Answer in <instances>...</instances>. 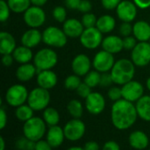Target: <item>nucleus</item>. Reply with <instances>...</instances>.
Instances as JSON below:
<instances>
[{
	"label": "nucleus",
	"instance_id": "nucleus-12",
	"mask_svg": "<svg viewBox=\"0 0 150 150\" xmlns=\"http://www.w3.org/2000/svg\"><path fill=\"white\" fill-rule=\"evenodd\" d=\"M114 64L115 60L113 54L107 52L104 50L98 51L92 60V65L94 69L99 72L100 73L111 72Z\"/></svg>",
	"mask_w": 150,
	"mask_h": 150
},
{
	"label": "nucleus",
	"instance_id": "nucleus-11",
	"mask_svg": "<svg viewBox=\"0 0 150 150\" xmlns=\"http://www.w3.org/2000/svg\"><path fill=\"white\" fill-rule=\"evenodd\" d=\"M24 21L31 28H38L46 21V13L41 7L30 6L24 12Z\"/></svg>",
	"mask_w": 150,
	"mask_h": 150
},
{
	"label": "nucleus",
	"instance_id": "nucleus-57",
	"mask_svg": "<svg viewBox=\"0 0 150 150\" xmlns=\"http://www.w3.org/2000/svg\"><path fill=\"white\" fill-rule=\"evenodd\" d=\"M149 42H150V40H149Z\"/></svg>",
	"mask_w": 150,
	"mask_h": 150
},
{
	"label": "nucleus",
	"instance_id": "nucleus-39",
	"mask_svg": "<svg viewBox=\"0 0 150 150\" xmlns=\"http://www.w3.org/2000/svg\"><path fill=\"white\" fill-rule=\"evenodd\" d=\"M108 97L110 100H112L113 103L117 102L120 99H122V92H121V88L119 87H112L108 90Z\"/></svg>",
	"mask_w": 150,
	"mask_h": 150
},
{
	"label": "nucleus",
	"instance_id": "nucleus-27",
	"mask_svg": "<svg viewBox=\"0 0 150 150\" xmlns=\"http://www.w3.org/2000/svg\"><path fill=\"white\" fill-rule=\"evenodd\" d=\"M12 55H13L15 61L20 65L29 63L33 57V51H32L31 48H28L25 45L16 47Z\"/></svg>",
	"mask_w": 150,
	"mask_h": 150
},
{
	"label": "nucleus",
	"instance_id": "nucleus-47",
	"mask_svg": "<svg viewBox=\"0 0 150 150\" xmlns=\"http://www.w3.org/2000/svg\"><path fill=\"white\" fill-rule=\"evenodd\" d=\"M102 150H120V147L116 141H108L103 145Z\"/></svg>",
	"mask_w": 150,
	"mask_h": 150
},
{
	"label": "nucleus",
	"instance_id": "nucleus-4",
	"mask_svg": "<svg viewBox=\"0 0 150 150\" xmlns=\"http://www.w3.org/2000/svg\"><path fill=\"white\" fill-rule=\"evenodd\" d=\"M58 62V56L49 48L40 50L33 57V64L37 68V74L44 70H51Z\"/></svg>",
	"mask_w": 150,
	"mask_h": 150
},
{
	"label": "nucleus",
	"instance_id": "nucleus-29",
	"mask_svg": "<svg viewBox=\"0 0 150 150\" xmlns=\"http://www.w3.org/2000/svg\"><path fill=\"white\" fill-rule=\"evenodd\" d=\"M42 118L48 127L57 126L60 122V114L56 109L53 107H47L43 111Z\"/></svg>",
	"mask_w": 150,
	"mask_h": 150
},
{
	"label": "nucleus",
	"instance_id": "nucleus-6",
	"mask_svg": "<svg viewBox=\"0 0 150 150\" xmlns=\"http://www.w3.org/2000/svg\"><path fill=\"white\" fill-rule=\"evenodd\" d=\"M42 41L47 46L62 48L67 44L68 36L62 29L54 26H50L43 31Z\"/></svg>",
	"mask_w": 150,
	"mask_h": 150
},
{
	"label": "nucleus",
	"instance_id": "nucleus-13",
	"mask_svg": "<svg viewBox=\"0 0 150 150\" xmlns=\"http://www.w3.org/2000/svg\"><path fill=\"white\" fill-rule=\"evenodd\" d=\"M122 98L131 103H136L144 95V88L137 80H130L121 86Z\"/></svg>",
	"mask_w": 150,
	"mask_h": 150
},
{
	"label": "nucleus",
	"instance_id": "nucleus-56",
	"mask_svg": "<svg viewBox=\"0 0 150 150\" xmlns=\"http://www.w3.org/2000/svg\"><path fill=\"white\" fill-rule=\"evenodd\" d=\"M146 86H147V88L150 91V77L147 80V81H146Z\"/></svg>",
	"mask_w": 150,
	"mask_h": 150
},
{
	"label": "nucleus",
	"instance_id": "nucleus-40",
	"mask_svg": "<svg viewBox=\"0 0 150 150\" xmlns=\"http://www.w3.org/2000/svg\"><path fill=\"white\" fill-rule=\"evenodd\" d=\"M76 91L77 95H78L80 97H82V98H83V99H86V98L91 95V88L90 86H88V85L83 81V82H82V83L80 84V86L77 88V89H76Z\"/></svg>",
	"mask_w": 150,
	"mask_h": 150
},
{
	"label": "nucleus",
	"instance_id": "nucleus-1",
	"mask_svg": "<svg viewBox=\"0 0 150 150\" xmlns=\"http://www.w3.org/2000/svg\"><path fill=\"white\" fill-rule=\"evenodd\" d=\"M138 118V113L134 103L120 99L114 102L111 110V119L113 126L124 131L131 128Z\"/></svg>",
	"mask_w": 150,
	"mask_h": 150
},
{
	"label": "nucleus",
	"instance_id": "nucleus-2",
	"mask_svg": "<svg viewBox=\"0 0 150 150\" xmlns=\"http://www.w3.org/2000/svg\"><path fill=\"white\" fill-rule=\"evenodd\" d=\"M110 72L113 83L123 86L134 79L135 74V65L132 60L121 58L115 62Z\"/></svg>",
	"mask_w": 150,
	"mask_h": 150
},
{
	"label": "nucleus",
	"instance_id": "nucleus-9",
	"mask_svg": "<svg viewBox=\"0 0 150 150\" xmlns=\"http://www.w3.org/2000/svg\"><path fill=\"white\" fill-rule=\"evenodd\" d=\"M131 60L135 66L144 67L150 63V42H139L132 50Z\"/></svg>",
	"mask_w": 150,
	"mask_h": 150
},
{
	"label": "nucleus",
	"instance_id": "nucleus-49",
	"mask_svg": "<svg viewBox=\"0 0 150 150\" xmlns=\"http://www.w3.org/2000/svg\"><path fill=\"white\" fill-rule=\"evenodd\" d=\"M7 114L4 111V108H1L0 109V129L3 130L4 129V127L6 126L7 125Z\"/></svg>",
	"mask_w": 150,
	"mask_h": 150
},
{
	"label": "nucleus",
	"instance_id": "nucleus-33",
	"mask_svg": "<svg viewBox=\"0 0 150 150\" xmlns=\"http://www.w3.org/2000/svg\"><path fill=\"white\" fill-rule=\"evenodd\" d=\"M100 78H101V73L96 70L94 71H90L85 76H84V82L90 86L91 88H96L97 86L99 85L100 83Z\"/></svg>",
	"mask_w": 150,
	"mask_h": 150
},
{
	"label": "nucleus",
	"instance_id": "nucleus-51",
	"mask_svg": "<svg viewBox=\"0 0 150 150\" xmlns=\"http://www.w3.org/2000/svg\"><path fill=\"white\" fill-rule=\"evenodd\" d=\"M83 149H84V150H99L100 147H99V144L97 141H89L84 144Z\"/></svg>",
	"mask_w": 150,
	"mask_h": 150
},
{
	"label": "nucleus",
	"instance_id": "nucleus-21",
	"mask_svg": "<svg viewBox=\"0 0 150 150\" xmlns=\"http://www.w3.org/2000/svg\"><path fill=\"white\" fill-rule=\"evenodd\" d=\"M102 48L104 50L110 52L112 54H116L120 52L123 49V38L118 35H108L103 39Z\"/></svg>",
	"mask_w": 150,
	"mask_h": 150
},
{
	"label": "nucleus",
	"instance_id": "nucleus-45",
	"mask_svg": "<svg viewBox=\"0 0 150 150\" xmlns=\"http://www.w3.org/2000/svg\"><path fill=\"white\" fill-rule=\"evenodd\" d=\"M91 8H92V4L89 0H82L79 4L78 11L83 13H87L91 11Z\"/></svg>",
	"mask_w": 150,
	"mask_h": 150
},
{
	"label": "nucleus",
	"instance_id": "nucleus-15",
	"mask_svg": "<svg viewBox=\"0 0 150 150\" xmlns=\"http://www.w3.org/2000/svg\"><path fill=\"white\" fill-rule=\"evenodd\" d=\"M85 108L90 114L99 115L105 108V99L100 93L91 92L85 99Z\"/></svg>",
	"mask_w": 150,
	"mask_h": 150
},
{
	"label": "nucleus",
	"instance_id": "nucleus-7",
	"mask_svg": "<svg viewBox=\"0 0 150 150\" xmlns=\"http://www.w3.org/2000/svg\"><path fill=\"white\" fill-rule=\"evenodd\" d=\"M28 90L21 84H15L11 86L5 93V102L11 107H18L25 104L28 99Z\"/></svg>",
	"mask_w": 150,
	"mask_h": 150
},
{
	"label": "nucleus",
	"instance_id": "nucleus-46",
	"mask_svg": "<svg viewBox=\"0 0 150 150\" xmlns=\"http://www.w3.org/2000/svg\"><path fill=\"white\" fill-rule=\"evenodd\" d=\"M35 150H53L52 146L47 141V140H40L35 143Z\"/></svg>",
	"mask_w": 150,
	"mask_h": 150
},
{
	"label": "nucleus",
	"instance_id": "nucleus-55",
	"mask_svg": "<svg viewBox=\"0 0 150 150\" xmlns=\"http://www.w3.org/2000/svg\"><path fill=\"white\" fill-rule=\"evenodd\" d=\"M66 150H84L83 148H82V147H77V146H74V147H70V148H69L68 149Z\"/></svg>",
	"mask_w": 150,
	"mask_h": 150
},
{
	"label": "nucleus",
	"instance_id": "nucleus-25",
	"mask_svg": "<svg viewBox=\"0 0 150 150\" xmlns=\"http://www.w3.org/2000/svg\"><path fill=\"white\" fill-rule=\"evenodd\" d=\"M37 73V68L34 64H22L16 71V77L21 82H26L31 80Z\"/></svg>",
	"mask_w": 150,
	"mask_h": 150
},
{
	"label": "nucleus",
	"instance_id": "nucleus-20",
	"mask_svg": "<svg viewBox=\"0 0 150 150\" xmlns=\"http://www.w3.org/2000/svg\"><path fill=\"white\" fill-rule=\"evenodd\" d=\"M128 142L131 148L136 150L146 149L149 144V136L141 130L134 131L130 133L128 137Z\"/></svg>",
	"mask_w": 150,
	"mask_h": 150
},
{
	"label": "nucleus",
	"instance_id": "nucleus-30",
	"mask_svg": "<svg viewBox=\"0 0 150 150\" xmlns=\"http://www.w3.org/2000/svg\"><path fill=\"white\" fill-rule=\"evenodd\" d=\"M33 112L34 111L28 104H22L16 108L15 116L18 120L25 123L33 117Z\"/></svg>",
	"mask_w": 150,
	"mask_h": 150
},
{
	"label": "nucleus",
	"instance_id": "nucleus-5",
	"mask_svg": "<svg viewBox=\"0 0 150 150\" xmlns=\"http://www.w3.org/2000/svg\"><path fill=\"white\" fill-rule=\"evenodd\" d=\"M50 99L51 96L49 91L43 88L38 87L29 92L27 104L34 111H40L48 107Z\"/></svg>",
	"mask_w": 150,
	"mask_h": 150
},
{
	"label": "nucleus",
	"instance_id": "nucleus-14",
	"mask_svg": "<svg viewBox=\"0 0 150 150\" xmlns=\"http://www.w3.org/2000/svg\"><path fill=\"white\" fill-rule=\"evenodd\" d=\"M118 18L123 22H132L137 15L136 4L129 0H123L116 8Z\"/></svg>",
	"mask_w": 150,
	"mask_h": 150
},
{
	"label": "nucleus",
	"instance_id": "nucleus-10",
	"mask_svg": "<svg viewBox=\"0 0 150 150\" xmlns=\"http://www.w3.org/2000/svg\"><path fill=\"white\" fill-rule=\"evenodd\" d=\"M79 39L81 44L84 48L88 50H94L102 44L103 33L100 32L96 27L84 28Z\"/></svg>",
	"mask_w": 150,
	"mask_h": 150
},
{
	"label": "nucleus",
	"instance_id": "nucleus-58",
	"mask_svg": "<svg viewBox=\"0 0 150 150\" xmlns=\"http://www.w3.org/2000/svg\"><path fill=\"white\" fill-rule=\"evenodd\" d=\"M149 150H150V149H149Z\"/></svg>",
	"mask_w": 150,
	"mask_h": 150
},
{
	"label": "nucleus",
	"instance_id": "nucleus-54",
	"mask_svg": "<svg viewBox=\"0 0 150 150\" xmlns=\"http://www.w3.org/2000/svg\"><path fill=\"white\" fill-rule=\"evenodd\" d=\"M0 150H5V141L3 136L0 137Z\"/></svg>",
	"mask_w": 150,
	"mask_h": 150
},
{
	"label": "nucleus",
	"instance_id": "nucleus-32",
	"mask_svg": "<svg viewBox=\"0 0 150 150\" xmlns=\"http://www.w3.org/2000/svg\"><path fill=\"white\" fill-rule=\"evenodd\" d=\"M11 11L15 13L25 12L31 6V0H7Z\"/></svg>",
	"mask_w": 150,
	"mask_h": 150
},
{
	"label": "nucleus",
	"instance_id": "nucleus-19",
	"mask_svg": "<svg viewBox=\"0 0 150 150\" xmlns=\"http://www.w3.org/2000/svg\"><path fill=\"white\" fill-rule=\"evenodd\" d=\"M57 75L52 70H44L37 74V84L45 89H52L57 84Z\"/></svg>",
	"mask_w": 150,
	"mask_h": 150
},
{
	"label": "nucleus",
	"instance_id": "nucleus-3",
	"mask_svg": "<svg viewBox=\"0 0 150 150\" xmlns=\"http://www.w3.org/2000/svg\"><path fill=\"white\" fill-rule=\"evenodd\" d=\"M47 131V124L40 117H33L23 125L24 136L35 142L41 140L46 135Z\"/></svg>",
	"mask_w": 150,
	"mask_h": 150
},
{
	"label": "nucleus",
	"instance_id": "nucleus-22",
	"mask_svg": "<svg viewBox=\"0 0 150 150\" xmlns=\"http://www.w3.org/2000/svg\"><path fill=\"white\" fill-rule=\"evenodd\" d=\"M42 41V34L37 28H30L21 36V43L28 48H34Z\"/></svg>",
	"mask_w": 150,
	"mask_h": 150
},
{
	"label": "nucleus",
	"instance_id": "nucleus-38",
	"mask_svg": "<svg viewBox=\"0 0 150 150\" xmlns=\"http://www.w3.org/2000/svg\"><path fill=\"white\" fill-rule=\"evenodd\" d=\"M11 9L8 5L7 1L0 0V21L5 22L10 17Z\"/></svg>",
	"mask_w": 150,
	"mask_h": 150
},
{
	"label": "nucleus",
	"instance_id": "nucleus-52",
	"mask_svg": "<svg viewBox=\"0 0 150 150\" xmlns=\"http://www.w3.org/2000/svg\"><path fill=\"white\" fill-rule=\"evenodd\" d=\"M134 3L140 9H147L150 7V0H134Z\"/></svg>",
	"mask_w": 150,
	"mask_h": 150
},
{
	"label": "nucleus",
	"instance_id": "nucleus-43",
	"mask_svg": "<svg viewBox=\"0 0 150 150\" xmlns=\"http://www.w3.org/2000/svg\"><path fill=\"white\" fill-rule=\"evenodd\" d=\"M113 83L111 72H103L101 73V78H100V83L99 85L103 88H107L110 87Z\"/></svg>",
	"mask_w": 150,
	"mask_h": 150
},
{
	"label": "nucleus",
	"instance_id": "nucleus-26",
	"mask_svg": "<svg viewBox=\"0 0 150 150\" xmlns=\"http://www.w3.org/2000/svg\"><path fill=\"white\" fill-rule=\"evenodd\" d=\"M135 107L138 117L144 121L150 122V95H143L136 102Z\"/></svg>",
	"mask_w": 150,
	"mask_h": 150
},
{
	"label": "nucleus",
	"instance_id": "nucleus-34",
	"mask_svg": "<svg viewBox=\"0 0 150 150\" xmlns=\"http://www.w3.org/2000/svg\"><path fill=\"white\" fill-rule=\"evenodd\" d=\"M35 141L23 136L17 140L15 146L18 150H35Z\"/></svg>",
	"mask_w": 150,
	"mask_h": 150
},
{
	"label": "nucleus",
	"instance_id": "nucleus-41",
	"mask_svg": "<svg viewBox=\"0 0 150 150\" xmlns=\"http://www.w3.org/2000/svg\"><path fill=\"white\" fill-rule=\"evenodd\" d=\"M137 39L134 36H127L123 38V46L124 50H132L137 44Z\"/></svg>",
	"mask_w": 150,
	"mask_h": 150
},
{
	"label": "nucleus",
	"instance_id": "nucleus-17",
	"mask_svg": "<svg viewBox=\"0 0 150 150\" xmlns=\"http://www.w3.org/2000/svg\"><path fill=\"white\" fill-rule=\"evenodd\" d=\"M65 139L66 138H65L64 131L58 125L49 126V128L47 131L46 140L52 146L53 149H56L62 146Z\"/></svg>",
	"mask_w": 150,
	"mask_h": 150
},
{
	"label": "nucleus",
	"instance_id": "nucleus-23",
	"mask_svg": "<svg viewBox=\"0 0 150 150\" xmlns=\"http://www.w3.org/2000/svg\"><path fill=\"white\" fill-rule=\"evenodd\" d=\"M134 36L139 42H149L150 24L145 20H139L133 26Z\"/></svg>",
	"mask_w": 150,
	"mask_h": 150
},
{
	"label": "nucleus",
	"instance_id": "nucleus-31",
	"mask_svg": "<svg viewBox=\"0 0 150 150\" xmlns=\"http://www.w3.org/2000/svg\"><path fill=\"white\" fill-rule=\"evenodd\" d=\"M67 111L73 118H80L83 114V103L76 99H73L69 102L67 105Z\"/></svg>",
	"mask_w": 150,
	"mask_h": 150
},
{
	"label": "nucleus",
	"instance_id": "nucleus-35",
	"mask_svg": "<svg viewBox=\"0 0 150 150\" xmlns=\"http://www.w3.org/2000/svg\"><path fill=\"white\" fill-rule=\"evenodd\" d=\"M81 83L82 81H81L80 76L75 73L72 75H69L64 80V86L69 90H76Z\"/></svg>",
	"mask_w": 150,
	"mask_h": 150
},
{
	"label": "nucleus",
	"instance_id": "nucleus-37",
	"mask_svg": "<svg viewBox=\"0 0 150 150\" xmlns=\"http://www.w3.org/2000/svg\"><path fill=\"white\" fill-rule=\"evenodd\" d=\"M52 14H53V18L60 23H63L66 20L67 11L63 6H61V5L55 6L53 10Z\"/></svg>",
	"mask_w": 150,
	"mask_h": 150
},
{
	"label": "nucleus",
	"instance_id": "nucleus-48",
	"mask_svg": "<svg viewBox=\"0 0 150 150\" xmlns=\"http://www.w3.org/2000/svg\"><path fill=\"white\" fill-rule=\"evenodd\" d=\"M2 63L4 66L9 67L13 64V61L15 60L13 57L12 54H5V55H2Z\"/></svg>",
	"mask_w": 150,
	"mask_h": 150
},
{
	"label": "nucleus",
	"instance_id": "nucleus-18",
	"mask_svg": "<svg viewBox=\"0 0 150 150\" xmlns=\"http://www.w3.org/2000/svg\"><path fill=\"white\" fill-rule=\"evenodd\" d=\"M62 30L69 38H79L84 30L82 21L76 19H69L63 22Z\"/></svg>",
	"mask_w": 150,
	"mask_h": 150
},
{
	"label": "nucleus",
	"instance_id": "nucleus-28",
	"mask_svg": "<svg viewBox=\"0 0 150 150\" xmlns=\"http://www.w3.org/2000/svg\"><path fill=\"white\" fill-rule=\"evenodd\" d=\"M116 26L115 19L111 15H102L100 16L96 24V27L103 34L111 33Z\"/></svg>",
	"mask_w": 150,
	"mask_h": 150
},
{
	"label": "nucleus",
	"instance_id": "nucleus-50",
	"mask_svg": "<svg viewBox=\"0 0 150 150\" xmlns=\"http://www.w3.org/2000/svg\"><path fill=\"white\" fill-rule=\"evenodd\" d=\"M82 0H65V5L70 10H78Z\"/></svg>",
	"mask_w": 150,
	"mask_h": 150
},
{
	"label": "nucleus",
	"instance_id": "nucleus-53",
	"mask_svg": "<svg viewBox=\"0 0 150 150\" xmlns=\"http://www.w3.org/2000/svg\"><path fill=\"white\" fill-rule=\"evenodd\" d=\"M47 0H31V4L34 6H39V7H42L43 5H45L47 4Z\"/></svg>",
	"mask_w": 150,
	"mask_h": 150
},
{
	"label": "nucleus",
	"instance_id": "nucleus-16",
	"mask_svg": "<svg viewBox=\"0 0 150 150\" xmlns=\"http://www.w3.org/2000/svg\"><path fill=\"white\" fill-rule=\"evenodd\" d=\"M91 65L92 63L87 55L78 54L72 60L71 68L75 74L82 77L85 76L91 71Z\"/></svg>",
	"mask_w": 150,
	"mask_h": 150
},
{
	"label": "nucleus",
	"instance_id": "nucleus-44",
	"mask_svg": "<svg viewBox=\"0 0 150 150\" xmlns=\"http://www.w3.org/2000/svg\"><path fill=\"white\" fill-rule=\"evenodd\" d=\"M122 0H101L102 6L106 10L116 9Z\"/></svg>",
	"mask_w": 150,
	"mask_h": 150
},
{
	"label": "nucleus",
	"instance_id": "nucleus-36",
	"mask_svg": "<svg viewBox=\"0 0 150 150\" xmlns=\"http://www.w3.org/2000/svg\"><path fill=\"white\" fill-rule=\"evenodd\" d=\"M97 17L94 13H91V12H87V13H84L82 17V23L84 27V28H89V27H96V24H97Z\"/></svg>",
	"mask_w": 150,
	"mask_h": 150
},
{
	"label": "nucleus",
	"instance_id": "nucleus-24",
	"mask_svg": "<svg viewBox=\"0 0 150 150\" xmlns=\"http://www.w3.org/2000/svg\"><path fill=\"white\" fill-rule=\"evenodd\" d=\"M16 49V41L13 35L8 32L0 33V53L2 55L12 54Z\"/></svg>",
	"mask_w": 150,
	"mask_h": 150
},
{
	"label": "nucleus",
	"instance_id": "nucleus-8",
	"mask_svg": "<svg viewBox=\"0 0 150 150\" xmlns=\"http://www.w3.org/2000/svg\"><path fill=\"white\" fill-rule=\"evenodd\" d=\"M63 131L66 140L75 142L84 136L86 126L80 118H72L65 124Z\"/></svg>",
	"mask_w": 150,
	"mask_h": 150
},
{
	"label": "nucleus",
	"instance_id": "nucleus-42",
	"mask_svg": "<svg viewBox=\"0 0 150 150\" xmlns=\"http://www.w3.org/2000/svg\"><path fill=\"white\" fill-rule=\"evenodd\" d=\"M120 34L123 37L129 36L133 34V26L130 22H123L120 27Z\"/></svg>",
	"mask_w": 150,
	"mask_h": 150
}]
</instances>
